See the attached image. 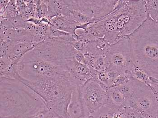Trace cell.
<instances>
[{"label": "cell", "instance_id": "obj_12", "mask_svg": "<svg viewBox=\"0 0 158 118\" xmlns=\"http://www.w3.org/2000/svg\"><path fill=\"white\" fill-rule=\"evenodd\" d=\"M50 25L58 30L73 35L76 40L77 35L76 31L78 30L79 26L69 16L59 15L56 16L50 20Z\"/></svg>", "mask_w": 158, "mask_h": 118}, {"label": "cell", "instance_id": "obj_20", "mask_svg": "<svg viewBox=\"0 0 158 118\" xmlns=\"http://www.w3.org/2000/svg\"><path fill=\"white\" fill-rule=\"evenodd\" d=\"M19 16L17 7L16 1L10 0L5 11L3 14L0 15V19H9Z\"/></svg>", "mask_w": 158, "mask_h": 118}, {"label": "cell", "instance_id": "obj_30", "mask_svg": "<svg viewBox=\"0 0 158 118\" xmlns=\"http://www.w3.org/2000/svg\"><path fill=\"white\" fill-rule=\"evenodd\" d=\"M88 118H93L92 116H90L89 117H88Z\"/></svg>", "mask_w": 158, "mask_h": 118}, {"label": "cell", "instance_id": "obj_27", "mask_svg": "<svg viewBox=\"0 0 158 118\" xmlns=\"http://www.w3.org/2000/svg\"><path fill=\"white\" fill-rule=\"evenodd\" d=\"M75 59L79 63L85 65V56L84 54L81 51H77L75 55Z\"/></svg>", "mask_w": 158, "mask_h": 118}, {"label": "cell", "instance_id": "obj_1", "mask_svg": "<svg viewBox=\"0 0 158 118\" xmlns=\"http://www.w3.org/2000/svg\"><path fill=\"white\" fill-rule=\"evenodd\" d=\"M148 18L146 1H118L111 13L95 23L112 45L128 37Z\"/></svg>", "mask_w": 158, "mask_h": 118}, {"label": "cell", "instance_id": "obj_3", "mask_svg": "<svg viewBox=\"0 0 158 118\" xmlns=\"http://www.w3.org/2000/svg\"><path fill=\"white\" fill-rule=\"evenodd\" d=\"M20 82L32 89L42 99L50 112L60 118H69L67 108L73 89L78 86L69 71L60 76L35 82Z\"/></svg>", "mask_w": 158, "mask_h": 118}, {"label": "cell", "instance_id": "obj_4", "mask_svg": "<svg viewBox=\"0 0 158 118\" xmlns=\"http://www.w3.org/2000/svg\"><path fill=\"white\" fill-rule=\"evenodd\" d=\"M135 64L150 77L158 76V22L148 18L129 36Z\"/></svg>", "mask_w": 158, "mask_h": 118}, {"label": "cell", "instance_id": "obj_18", "mask_svg": "<svg viewBox=\"0 0 158 118\" xmlns=\"http://www.w3.org/2000/svg\"><path fill=\"white\" fill-rule=\"evenodd\" d=\"M146 3L148 17L153 21L158 22V0H147Z\"/></svg>", "mask_w": 158, "mask_h": 118}, {"label": "cell", "instance_id": "obj_5", "mask_svg": "<svg viewBox=\"0 0 158 118\" xmlns=\"http://www.w3.org/2000/svg\"><path fill=\"white\" fill-rule=\"evenodd\" d=\"M77 51L71 44L55 37H47L25 55L61 66L68 71L67 63L75 58Z\"/></svg>", "mask_w": 158, "mask_h": 118}, {"label": "cell", "instance_id": "obj_17", "mask_svg": "<svg viewBox=\"0 0 158 118\" xmlns=\"http://www.w3.org/2000/svg\"><path fill=\"white\" fill-rule=\"evenodd\" d=\"M107 68V62L105 56H95L91 62L90 70L94 73L105 71Z\"/></svg>", "mask_w": 158, "mask_h": 118}, {"label": "cell", "instance_id": "obj_8", "mask_svg": "<svg viewBox=\"0 0 158 118\" xmlns=\"http://www.w3.org/2000/svg\"><path fill=\"white\" fill-rule=\"evenodd\" d=\"M133 93L131 98L136 104V111L143 117L148 115L158 116V102L150 86L132 78Z\"/></svg>", "mask_w": 158, "mask_h": 118}, {"label": "cell", "instance_id": "obj_28", "mask_svg": "<svg viewBox=\"0 0 158 118\" xmlns=\"http://www.w3.org/2000/svg\"><path fill=\"white\" fill-rule=\"evenodd\" d=\"M10 0H1L0 1V15L3 14Z\"/></svg>", "mask_w": 158, "mask_h": 118}, {"label": "cell", "instance_id": "obj_9", "mask_svg": "<svg viewBox=\"0 0 158 118\" xmlns=\"http://www.w3.org/2000/svg\"><path fill=\"white\" fill-rule=\"evenodd\" d=\"M82 97L90 115L106 104L107 92L93 79L80 87Z\"/></svg>", "mask_w": 158, "mask_h": 118}, {"label": "cell", "instance_id": "obj_15", "mask_svg": "<svg viewBox=\"0 0 158 118\" xmlns=\"http://www.w3.org/2000/svg\"><path fill=\"white\" fill-rule=\"evenodd\" d=\"M105 105L114 109L124 108L126 105V99L116 87H112L107 91Z\"/></svg>", "mask_w": 158, "mask_h": 118}, {"label": "cell", "instance_id": "obj_24", "mask_svg": "<svg viewBox=\"0 0 158 118\" xmlns=\"http://www.w3.org/2000/svg\"><path fill=\"white\" fill-rule=\"evenodd\" d=\"M70 34L61 31L52 26L49 25L47 30V37H59L67 35Z\"/></svg>", "mask_w": 158, "mask_h": 118}, {"label": "cell", "instance_id": "obj_14", "mask_svg": "<svg viewBox=\"0 0 158 118\" xmlns=\"http://www.w3.org/2000/svg\"><path fill=\"white\" fill-rule=\"evenodd\" d=\"M35 35L29 30L23 28L9 29L1 35V40L18 42H33Z\"/></svg>", "mask_w": 158, "mask_h": 118}, {"label": "cell", "instance_id": "obj_19", "mask_svg": "<svg viewBox=\"0 0 158 118\" xmlns=\"http://www.w3.org/2000/svg\"><path fill=\"white\" fill-rule=\"evenodd\" d=\"M35 18L41 19L46 18L47 16L48 6L45 1H35Z\"/></svg>", "mask_w": 158, "mask_h": 118}, {"label": "cell", "instance_id": "obj_23", "mask_svg": "<svg viewBox=\"0 0 158 118\" xmlns=\"http://www.w3.org/2000/svg\"><path fill=\"white\" fill-rule=\"evenodd\" d=\"M132 78L131 72L130 71L120 74L116 78L113 87H118L126 83Z\"/></svg>", "mask_w": 158, "mask_h": 118}, {"label": "cell", "instance_id": "obj_10", "mask_svg": "<svg viewBox=\"0 0 158 118\" xmlns=\"http://www.w3.org/2000/svg\"><path fill=\"white\" fill-rule=\"evenodd\" d=\"M67 116L69 118H88L91 116L83 100L79 86L73 89L67 108Z\"/></svg>", "mask_w": 158, "mask_h": 118}, {"label": "cell", "instance_id": "obj_13", "mask_svg": "<svg viewBox=\"0 0 158 118\" xmlns=\"http://www.w3.org/2000/svg\"><path fill=\"white\" fill-rule=\"evenodd\" d=\"M111 45L104 39H96L89 41L87 43L85 54H89L92 56H106Z\"/></svg>", "mask_w": 158, "mask_h": 118}, {"label": "cell", "instance_id": "obj_2", "mask_svg": "<svg viewBox=\"0 0 158 118\" xmlns=\"http://www.w3.org/2000/svg\"><path fill=\"white\" fill-rule=\"evenodd\" d=\"M47 110L30 87L17 79L1 77L0 118H34Z\"/></svg>", "mask_w": 158, "mask_h": 118}, {"label": "cell", "instance_id": "obj_21", "mask_svg": "<svg viewBox=\"0 0 158 118\" xmlns=\"http://www.w3.org/2000/svg\"><path fill=\"white\" fill-rule=\"evenodd\" d=\"M132 78H131L127 83L122 85L116 87L124 96L126 100L130 98L133 95L134 89Z\"/></svg>", "mask_w": 158, "mask_h": 118}, {"label": "cell", "instance_id": "obj_26", "mask_svg": "<svg viewBox=\"0 0 158 118\" xmlns=\"http://www.w3.org/2000/svg\"><path fill=\"white\" fill-rule=\"evenodd\" d=\"M16 7L18 11V15L19 17H21L27 9V6L24 1L18 0L16 1Z\"/></svg>", "mask_w": 158, "mask_h": 118}, {"label": "cell", "instance_id": "obj_7", "mask_svg": "<svg viewBox=\"0 0 158 118\" xmlns=\"http://www.w3.org/2000/svg\"><path fill=\"white\" fill-rule=\"evenodd\" d=\"M105 58L107 69L120 75L128 71L131 72L135 66L128 37L111 45Z\"/></svg>", "mask_w": 158, "mask_h": 118}, {"label": "cell", "instance_id": "obj_22", "mask_svg": "<svg viewBox=\"0 0 158 118\" xmlns=\"http://www.w3.org/2000/svg\"><path fill=\"white\" fill-rule=\"evenodd\" d=\"M114 108H111L107 105H104L91 116L93 118H112V111Z\"/></svg>", "mask_w": 158, "mask_h": 118}, {"label": "cell", "instance_id": "obj_29", "mask_svg": "<svg viewBox=\"0 0 158 118\" xmlns=\"http://www.w3.org/2000/svg\"><path fill=\"white\" fill-rule=\"evenodd\" d=\"M143 118H157V117L156 116H153V115H148L146 116L143 117Z\"/></svg>", "mask_w": 158, "mask_h": 118}, {"label": "cell", "instance_id": "obj_16", "mask_svg": "<svg viewBox=\"0 0 158 118\" xmlns=\"http://www.w3.org/2000/svg\"><path fill=\"white\" fill-rule=\"evenodd\" d=\"M131 76L135 79L140 82L144 83L148 86L151 85V81L150 77L146 73V71L140 67L135 65L133 70L131 71Z\"/></svg>", "mask_w": 158, "mask_h": 118}, {"label": "cell", "instance_id": "obj_25", "mask_svg": "<svg viewBox=\"0 0 158 118\" xmlns=\"http://www.w3.org/2000/svg\"><path fill=\"white\" fill-rule=\"evenodd\" d=\"M124 110L126 118H143L140 113L131 107H124Z\"/></svg>", "mask_w": 158, "mask_h": 118}, {"label": "cell", "instance_id": "obj_6", "mask_svg": "<svg viewBox=\"0 0 158 118\" xmlns=\"http://www.w3.org/2000/svg\"><path fill=\"white\" fill-rule=\"evenodd\" d=\"M16 79L20 81L35 82L65 75L66 68L37 58L24 55L17 65Z\"/></svg>", "mask_w": 158, "mask_h": 118}, {"label": "cell", "instance_id": "obj_11", "mask_svg": "<svg viewBox=\"0 0 158 118\" xmlns=\"http://www.w3.org/2000/svg\"><path fill=\"white\" fill-rule=\"evenodd\" d=\"M7 41V50L5 57H6L11 62L21 59L26 54L33 49L38 45L33 42Z\"/></svg>", "mask_w": 158, "mask_h": 118}, {"label": "cell", "instance_id": "obj_31", "mask_svg": "<svg viewBox=\"0 0 158 118\" xmlns=\"http://www.w3.org/2000/svg\"><path fill=\"white\" fill-rule=\"evenodd\" d=\"M157 79H158V77H157Z\"/></svg>", "mask_w": 158, "mask_h": 118}]
</instances>
